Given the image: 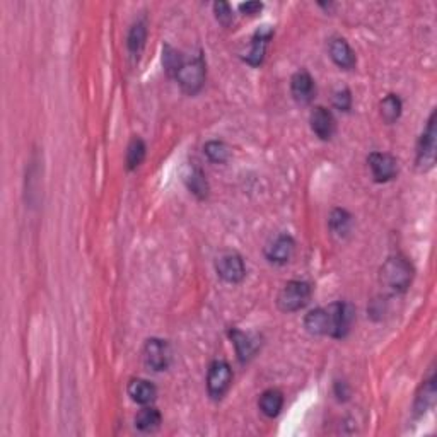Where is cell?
<instances>
[{
  "mask_svg": "<svg viewBox=\"0 0 437 437\" xmlns=\"http://www.w3.org/2000/svg\"><path fill=\"white\" fill-rule=\"evenodd\" d=\"M144 359L147 367L152 370H166L171 362V351L167 342L159 340V338H150L145 342Z\"/></svg>",
  "mask_w": 437,
  "mask_h": 437,
  "instance_id": "obj_9",
  "label": "cell"
},
{
  "mask_svg": "<svg viewBox=\"0 0 437 437\" xmlns=\"http://www.w3.org/2000/svg\"><path fill=\"white\" fill-rule=\"evenodd\" d=\"M328 222H330L331 233L340 237L347 236L352 229V215L347 211H344V209H335L330 214V220Z\"/></svg>",
  "mask_w": 437,
  "mask_h": 437,
  "instance_id": "obj_22",
  "label": "cell"
},
{
  "mask_svg": "<svg viewBox=\"0 0 437 437\" xmlns=\"http://www.w3.org/2000/svg\"><path fill=\"white\" fill-rule=\"evenodd\" d=\"M161 421H163V417H161L159 410L154 407H147L142 408L135 417V427L142 432H154L159 429Z\"/></svg>",
  "mask_w": 437,
  "mask_h": 437,
  "instance_id": "obj_21",
  "label": "cell"
},
{
  "mask_svg": "<svg viewBox=\"0 0 437 437\" xmlns=\"http://www.w3.org/2000/svg\"><path fill=\"white\" fill-rule=\"evenodd\" d=\"M370 173L377 183H386L393 180L398 173V161L391 154L386 152H373L367 157Z\"/></svg>",
  "mask_w": 437,
  "mask_h": 437,
  "instance_id": "obj_8",
  "label": "cell"
},
{
  "mask_svg": "<svg viewBox=\"0 0 437 437\" xmlns=\"http://www.w3.org/2000/svg\"><path fill=\"white\" fill-rule=\"evenodd\" d=\"M379 281L388 291L401 294L410 287L412 281H414V267L405 257H400V255L391 257L381 267Z\"/></svg>",
  "mask_w": 437,
  "mask_h": 437,
  "instance_id": "obj_1",
  "label": "cell"
},
{
  "mask_svg": "<svg viewBox=\"0 0 437 437\" xmlns=\"http://www.w3.org/2000/svg\"><path fill=\"white\" fill-rule=\"evenodd\" d=\"M215 270L222 281L227 284H239L246 277V267L243 258L234 251H224L215 261Z\"/></svg>",
  "mask_w": 437,
  "mask_h": 437,
  "instance_id": "obj_6",
  "label": "cell"
},
{
  "mask_svg": "<svg viewBox=\"0 0 437 437\" xmlns=\"http://www.w3.org/2000/svg\"><path fill=\"white\" fill-rule=\"evenodd\" d=\"M304 327L311 335H327L328 333V318L327 307H318L309 311L304 320Z\"/></svg>",
  "mask_w": 437,
  "mask_h": 437,
  "instance_id": "obj_19",
  "label": "cell"
},
{
  "mask_svg": "<svg viewBox=\"0 0 437 437\" xmlns=\"http://www.w3.org/2000/svg\"><path fill=\"white\" fill-rule=\"evenodd\" d=\"M291 93L299 104H307L313 101L316 87H314V80L309 72L299 71L294 73L291 79Z\"/></svg>",
  "mask_w": 437,
  "mask_h": 437,
  "instance_id": "obj_11",
  "label": "cell"
},
{
  "mask_svg": "<svg viewBox=\"0 0 437 437\" xmlns=\"http://www.w3.org/2000/svg\"><path fill=\"white\" fill-rule=\"evenodd\" d=\"M233 383V369L226 361L212 362L207 374V390L211 398L220 400Z\"/></svg>",
  "mask_w": 437,
  "mask_h": 437,
  "instance_id": "obj_7",
  "label": "cell"
},
{
  "mask_svg": "<svg viewBox=\"0 0 437 437\" xmlns=\"http://www.w3.org/2000/svg\"><path fill=\"white\" fill-rule=\"evenodd\" d=\"M258 407H260L261 414L267 415V417H277L281 414L282 407H284V394L279 390L263 391L260 397V401H258Z\"/></svg>",
  "mask_w": 437,
  "mask_h": 437,
  "instance_id": "obj_18",
  "label": "cell"
},
{
  "mask_svg": "<svg viewBox=\"0 0 437 437\" xmlns=\"http://www.w3.org/2000/svg\"><path fill=\"white\" fill-rule=\"evenodd\" d=\"M214 12L217 21L222 26H231V23L234 21L233 17V10H231V5L227 2H215L214 3Z\"/></svg>",
  "mask_w": 437,
  "mask_h": 437,
  "instance_id": "obj_28",
  "label": "cell"
},
{
  "mask_svg": "<svg viewBox=\"0 0 437 437\" xmlns=\"http://www.w3.org/2000/svg\"><path fill=\"white\" fill-rule=\"evenodd\" d=\"M311 299V285L307 282L291 281L284 285L277 297L279 309L284 313H294L299 311L309 303Z\"/></svg>",
  "mask_w": 437,
  "mask_h": 437,
  "instance_id": "obj_4",
  "label": "cell"
},
{
  "mask_svg": "<svg viewBox=\"0 0 437 437\" xmlns=\"http://www.w3.org/2000/svg\"><path fill=\"white\" fill-rule=\"evenodd\" d=\"M241 12L248 14V16H253V14H258L261 9H263V3L260 2H246V3H241L239 5Z\"/></svg>",
  "mask_w": 437,
  "mask_h": 437,
  "instance_id": "obj_31",
  "label": "cell"
},
{
  "mask_svg": "<svg viewBox=\"0 0 437 437\" xmlns=\"http://www.w3.org/2000/svg\"><path fill=\"white\" fill-rule=\"evenodd\" d=\"M434 398H436V377H434V370H431V376H429L427 381H424L422 384V391L418 393L417 400H415V412L418 415L424 414L429 407L434 405Z\"/></svg>",
  "mask_w": 437,
  "mask_h": 437,
  "instance_id": "obj_20",
  "label": "cell"
},
{
  "mask_svg": "<svg viewBox=\"0 0 437 437\" xmlns=\"http://www.w3.org/2000/svg\"><path fill=\"white\" fill-rule=\"evenodd\" d=\"M436 111L429 117L427 127L422 132L417 145V167L424 173L434 167L436 163Z\"/></svg>",
  "mask_w": 437,
  "mask_h": 437,
  "instance_id": "obj_5",
  "label": "cell"
},
{
  "mask_svg": "<svg viewBox=\"0 0 437 437\" xmlns=\"http://www.w3.org/2000/svg\"><path fill=\"white\" fill-rule=\"evenodd\" d=\"M205 75H207L205 60L202 55H197L191 60L183 62V65H181V69L174 75V79L178 80V84H180V87L185 93L193 96V94H197L204 87Z\"/></svg>",
  "mask_w": 437,
  "mask_h": 437,
  "instance_id": "obj_2",
  "label": "cell"
},
{
  "mask_svg": "<svg viewBox=\"0 0 437 437\" xmlns=\"http://www.w3.org/2000/svg\"><path fill=\"white\" fill-rule=\"evenodd\" d=\"M401 99L397 96V94H388L379 104V110H381V117L383 120L386 121L388 125L394 123V121L400 118L401 115Z\"/></svg>",
  "mask_w": 437,
  "mask_h": 437,
  "instance_id": "obj_23",
  "label": "cell"
},
{
  "mask_svg": "<svg viewBox=\"0 0 437 437\" xmlns=\"http://www.w3.org/2000/svg\"><path fill=\"white\" fill-rule=\"evenodd\" d=\"M330 57L335 64L340 69H345V71H351V69L355 67V54L351 48V45L344 40V38H333L330 41Z\"/></svg>",
  "mask_w": 437,
  "mask_h": 437,
  "instance_id": "obj_14",
  "label": "cell"
},
{
  "mask_svg": "<svg viewBox=\"0 0 437 437\" xmlns=\"http://www.w3.org/2000/svg\"><path fill=\"white\" fill-rule=\"evenodd\" d=\"M335 394H337V398L340 401L349 400V397H351V388H349V384L345 383V381H337V383H335Z\"/></svg>",
  "mask_w": 437,
  "mask_h": 437,
  "instance_id": "obj_30",
  "label": "cell"
},
{
  "mask_svg": "<svg viewBox=\"0 0 437 437\" xmlns=\"http://www.w3.org/2000/svg\"><path fill=\"white\" fill-rule=\"evenodd\" d=\"M205 154H207L209 159L215 164H224L229 159V147L220 141H211L207 142L204 147Z\"/></svg>",
  "mask_w": 437,
  "mask_h": 437,
  "instance_id": "obj_27",
  "label": "cell"
},
{
  "mask_svg": "<svg viewBox=\"0 0 437 437\" xmlns=\"http://www.w3.org/2000/svg\"><path fill=\"white\" fill-rule=\"evenodd\" d=\"M145 144L142 139L134 137L132 142L128 144V150H127V167L128 169H135L142 164V161L145 159Z\"/></svg>",
  "mask_w": 437,
  "mask_h": 437,
  "instance_id": "obj_26",
  "label": "cell"
},
{
  "mask_svg": "<svg viewBox=\"0 0 437 437\" xmlns=\"http://www.w3.org/2000/svg\"><path fill=\"white\" fill-rule=\"evenodd\" d=\"M311 130L314 132L318 139L321 141H330L335 134V118L330 110L323 106H316L311 111L309 117Z\"/></svg>",
  "mask_w": 437,
  "mask_h": 437,
  "instance_id": "obj_10",
  "label": "cell"
},
{
  "mask_svg": "<svg viewBox=\"0 0 437 437\" xmlns=\"http://www.w3.org/2000/svg\"><path fill=\"white\" fill-rule=\"evenodd\" d=\"M294 250H296V243H294L292 237L289 234H281L279 237H275L270 246H267L265 255L272 263L284 265L292 258Z\"/></svg>",
  "mask_w": 437,
  "mask_h": 437,
  "instance_id": "obj_12",
  "label": "cell"
},
{
  "mask_svg": "<svg viewBox=\"0 0 437 437\" xmlns=\"http://www.w3.org/2000/svg\"><path fill=\"white\" fill-rule=\"evenodd\" d=\"M183 62H185L183 55H181L180 51L174 50L173 47L166 45V47L163 48V65L167 75L171 77L176 75L178 71L181 69V65H183Z\"/></svg>",
  "mask_w": 437,
  "mask_h": 437,
  "instance_id": "obj_25",
  "label": "cell"
},
{
  "mask_svg": "<svg viewBox=\"0 0 437 437\" xmlns=\"http://www.w3.org/2000/svg\"><path fill=\"white\" fill-rule=\"evenodd\" d=\"M128 394L135 403L149 405L156 400L157 390L150 381L147 379H134L128 384Z\"/></svg>",
  "mask_w": 437,
  "mask_h": 437,
  "instance_id": "obj_17",
  "label": "cell"
},
{
  "mask_svg": "<svg viewBox=\"0 0 437 437\" xmlns=\"http://www.w3.org/2000/svg\"><path fill=\"white\" fill-rule=\"evenodd\" d=\"M185 183H187L188 190L191 191V193L195 195L197 198H200V200H204V198H207L209 195V183L207 180H205V174L204 171L200 169L198 166H188L187 173H185Z\"/></svg>",
  "mask_w": 437,
  "mask_h": 437,
  "instance_id": "obj_16",
  "label": "cell"
},
{
  "mask_svg": "<svg viewBox=\"0 0 437 437\" xmlns=\"http://www.w3.org/2000/svg\"><path fill=\"white\" fill-rule=\"evenodd\" d=\"M229 337H231V340H233L234 347H236L237 359H239L241 362L250 361V359L253 357L255 354H257L258 347H260V342H258L257 338H253L251 335L244 333V331L236 330V328L229 331Z\"/></svg>",
  "mask_w": 437,
  "mask_h": 437,
  "instance_id": "obj_15",
  "label": "cell"
},
{
  "mask_svg": "<svg viewBox=\"0 0 437 437\" xmlns=\"http://www.w3.org/2000/svg\"><path fill=\"white\" fill-rule=\"evenodd\" d=\"M147 41V27L144 23H137L132 26L130 33H128L127 38V45L128 50H130L132 55H139L145 47Z\"/></svg>",
  "mask_w": 437,
  "mask_h": 437,
  "instance_id": "obj_24",
  "label": "cell"
},
{
  "mask_svg": "<svg viewBox=\"0 0 437 437\" xmlns=\"http://www.w3.org/2000/svg\"><path fill=\"white\" fill-rule=\"evenodd\" d=\"M272 36H274L272 27L268 26L260 27V29L255 33L253 40H251V48L250 51H248L246 57H244V60H246L250 65H253V67H258V65L263 62L265 51H267V45L268 41L272 40Z\"/></svg>",
  "mask_w": 437,
  "mask_h": 437,
  "instance_id": "obj_13",
  "label": "cell"
},
{
  "mask_svg": "<svg viewBox=\"0 0 437 437\" xmlns=\"http://www.w3.org/2000/svg\"><path fill=\"white\" fill-rule=\"evenodd\" d=\"M333 106L340 111H349L352 108V94L349 89H342L335 93Z\"/></svg>",
  "mask_w": 437,
  "mask_h": 437,
  "instance_id": "obj_29",
  "label": "cell"
},
{
  "mask_svg": "<svg viewBox=\"0 0 437 437\" xmlns=\"http://www.w3.org/2000/svg\"><path fill=\"white\" fill-rule=\"evenodd\" d=\"M327 318L328 337L344 338L351 331V327L355 318V311L352 307V304L340 300V303H333L327 307Z\"/></svg>",
  "mask_w": 437,
  "mask_h": 437,
  "instance_id": "obj_3",
  "label": "cell"
}]
</instances>
